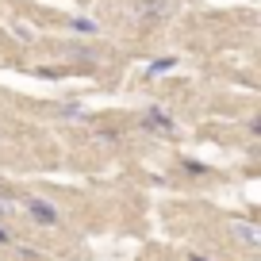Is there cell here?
<instances>
[{
  "mask_svg": "<svg viewBox=\"0 0 261 261\" xmlns=\"http://www.w3.org/2000/svg\"><path fill=\"white\" fill-rule=\"evenodd\" d=\"M173 12V0H139L135 4V16L139 19H165Z\"/></svg>",
  "mask_w": 261,
  "mask_h": 261,
  "instance_id": "obj_1",
  "label": "cell"
},
{
  "mask_svg": "<svg viewBox=\"0 0 261 261\" xmlns=\"http://www.w3.org/2000/svg\"><path fill=\"white\" fill-rule=\"evenodd\" d=\"M142 127H150V130H162V135H169V130H173V119L162 112V108H150V115L142 119Z\"/></svg>",
  "mask_w": 261,
  "mask_h": 261,
  "instance_id": "obj_2",
  "label": "cell"
},
{
  "mask_svg": "<svg viewBox=\"0 0 261 261\" xmlns=\"http://www.w3.org/2000/svg\"><path fill=\"white\" fill-rule=\"evenodd\" d=\"M27 212H31L39 223H54V219H58V215H54V207H50V204H42V200H27Z\"/></svg>",
  "mask_w": 261,
  "mask_h": 261,
  "instance_id": "obj_3",
  "label": "cell"
},
{
  "mask_svg": "<svg viewBox=\"0 0 261 261\" xmlns=\"http://www.w3.org/2000/svg\"><path fill=\"white\" fill-rule=\"evenodd\" d=\"M173 69V58H158L154 65H150V77H158V73H169Z\"/></svg>",
  "mask_w": 261,
  "mask_h": 261,
  "instance_id": "obj_4",
  "label": "cell"
},
{
  "mask_svg": "<svg viewBox=\"0 0 261 261\" xmlns=\"http://www.w3.org/2000/svg\"><path fill=\"white\" fill-rule=\"evenodd\" d=\"M234 230H238V234L246 238V242H257V230H253L250 223H234Z\"/></svg>",
  "mask_w": 261,
  "mask_h": 261,
  "instance_id": "obj_5",
  "label": "cell"
},
{
  "mask_svg": "<svg viewBox=\"0 0 261 261\" xmlns=\"http://www.w3.org/2000/svg\"><path fill=\"white\" fill-rule=\"evenodd\" d=\"M73 27H77V31H89V35H96V31H100L92 19H73Z\"/></svg>",
  "mask_w": 261,
  "mask_h": 261,
  "instance_id": "obj_6",
  "label": "cell"
},
{
  "mask_svg": "<svg viewBox=\"0 0 261 261\" xmlns=\"http://www.w3.org/2000/svg\"><path fill=\"white\" fill-rule=\"evenodd\" d=\"M8 207H12V204H8V196H0V215L8 212Z\"/></svg>",
  "mask_w": 261,
  "mask_h": 261,
  "instance_id": "obj_7",
  "label": "cell"
},
{
  "mask_svg": "<svg viewBox=\"0 0 261 261\" xmlns=\"http://www.w3.org/2000/svg\"><path fill=\"white\" fill-rule=\"evenodd\" d=\"M4 242H8V230H4V227H0V246H4Z\"/></svg>",
  "mask_w": 261,
  "mask_h": 261,
  "instance_id": "obj_8",
  "label": "cell"
},
{
  "mask_svg": "<svg viewBox=\"0 0 261 261\" xmlns=\"http://www.w3.org/2000/svg\"><path fill=\"white\" fill-rule=\"evenodd\" d=\"M192 261H204V257H192Z\"/></svg>",
  "mask_w": 261,
  "mask_h": 261,
  "instance_id": "obj_9",
  "label": "cell"
}]
</instances>
